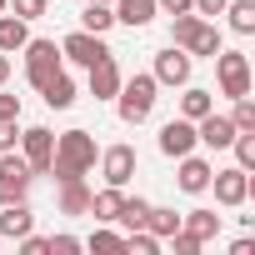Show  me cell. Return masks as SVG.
<instances>
[{"instance_id":"obj_1","label":"cell","mask_w":255,"mask_h":255,"mask_svg":"<svg viewBox=\"0 0 255 255\" xmlns=\"http://www.w3.org/2000/svg\"><path fill=\"white\" fill-rule=\"evenodd\" d=\"M95 155H100V145H95L90 130H65V135H55V160H50L55 185H60V180H85V170L95 165Z\"/></svg>"},{"instance_id":"obj_2","label":"cell","mask_w":255,"mask_h":255,"mask_svg":"<svg viewBox=\"0 0 255 255\" xmlns=\"http://www.w3.org/2000/svg\"><path fill=\"white\" fill-rule=\"evenodd\" d=\"M155 100H160L155 75H130V80H120V90H115V110H120L125 125H145L150 110H155Z\"/></svg>"},{"instance_id":"obj_3","label":"cell","mask_w":255,"mask_h":255,"mask_svg":"<svg viewBox=\"0 0 255 255\" xmlns=\"http://www.w3.org/2000/svg\"><path fill=\"white\" fill-rule=\"evenodd\" d=\"M210 60H215V85H220V95H230V100L250 95V55H245V50H225V45H220Z\"/></svg>"},{"instance_id":"obj_4","label":"cell","mask_w":255,"mask_h":255,"mask_svg":"<svg viewBox=\"0 0 255 255\" xmlns=\"http://www.w3.org/2000/svg\"><path fill=\"white\" fill-rule=\"evenodd\" d=\"M20 50H25V80H30L35 90H40L55 70H65V55H60L55 40H25Z\"/></svg>"},{"instance_id":"obj_5","label":"cell","mask_w":255,"mask_h":255,"mask_svg":"<svg viewBox=\"0 0 255 255\" xmlns=\"http://www.w3.org/2000/svg\"><path fill=\"white\" fill-rule=\"evenodd\" d=\"M95 160H100V180H105V185H120V190L130 185V180H135V170H140L135 145H125V140H120V145H105Z\"/></svg>"},{"instance_id":"obj_6","label":"cell","mask_w":255,"mask_h":255,"mask_svg":"<svg viewBox=\"0 0 255 255\" xmlns=\"http://www.w3.org/2000/svg\"><path fill=\"white\" fill-rule=\"evenodd\" d=\"M30 165H25V155H15V150H0V205H10V200H25L30 195Z\"/></svg>"},{"instance_id":"obj_7","label":"cell","mask_w":255,"mask_h":255,"mask_svg":"<svg viewBox=\"0 0 255 255\" xmlns=\"http://www.w3.org/2000/svg\"><path fill=\"white\" fill-rule=\"evenodd\" d=\"M20 155L30 165V175H50V160H55V135L45 130V125H30V130H20Z\"/></svg>"},{"instance_id":"obj_8","label":"cell","mask_w":255,"mask_h":255,"mask_svg":"<svg viewBox=\"0 0 255 255\" xmlns=\"http://www.w3.org/2000/svg\"><path fill=\"white\" fill-rule=\"evenodd\" d=\"M60 55L70 60V65H95V60H105L110 55V45H105V35H95V30H70L65 40H60Z\"/></svg>"},{"instance_id":"obj_9","label":"cell","mask_w":255,"mask_h":255,"mask_svg":"<svg viewBox=\"0 0 255 255\" xmlns=\"http://www.w3.org/2000/svg\"><path fill=\"white\" fill-rule=\"evenodd\" d=\"M190 70H195V55L190 50H180V45H165L160 55H155V85H170V90H180L185 80H190Z\"/></svg>"},{"instance_id":"obj_10","label":"cell","mask_w":255,"mask_h":255,"mask_svg":"<svg viewBox=\"0 0 255 255\" xmlns=\"http://www.w3.org/2000/svg\"><path fill=\"white\" fill-rule=\"evenodd\" d=\"M210 185H215V200H220L225 210L245 205V200H250V190H255L250 170H240V165H230V170H215V175H210Z\"/></svg>"},{"instance_id":"obj_11","label":"cell","mask_w":255,"mask_h":255,"mask_svg":"<svg viewBox=\"0 0 255 255\" xmlns=\"http://www.w3.org/2000/svg\"><path fill=\"white\" fill-rule=\"evenodd\" d=\"M155 145H160V155H170V160L190 155V150H195V120H185V115L165 120V125H160V135H155Z\"/></svg>"},{"instance_id":"obj_12","label":"cell","mask_w":255,"mask_h":255,"mask_svg":"<svg viewBox=\"0 0 255 255\" xmlns=\"http://www.w3.org/2000/svg\"><path fill=\"white\" fill-rule=\"evenodd\" d=\"M210 175H215V165H210V160H200V155L190 150V155H180L175 185H180L185 195H205V190H210Z\"/></svg>"},{"instance_id":"obj_13","label":"cell","mask_w":255,"mask_h":255,"mask_svg":"<svg viewBox=\"0 0 255 255\" xmlns=\"http://www.w3.org/2000/svg\"><path fill=\"white\" fill-rule=\"evenodd\" d=\"M230 140H235V125H230V115H200L195 120V145H210V150H230Z\"/></svg>"},{"instance_id":"obj_14","label":"cell","mask_w":255,"mask_h":255,"mask_svg":"<svg viewBox=\"0 0 255 255\" xmlns=\"http://www.w3.org/2000/svg\"><path fill=\"white\" fill-rule=\"evenodd\" d=\"M35 230V210L25 200H10V205H0V240H20Z\"/></svg>"},{"instance_id":"obj_15","label":"cell","mask_w":255,"mask_h":255,"mask_svg":"<svg viewBox=\"0 0 255 255\" xmlns=\"http://www.w3.org/2000/svg\"><path fill=\"white\" fill-rule=\"evenodd\" d=\"M120 65H115V55H105V60H95L90 65V95L95 100H115V90H120Z\"/></svg>"},{"instance_id":"obj_16","label":"cell","mask_w":255,"mask_h":255,"mask_svg":"<svg viewBox=\"0 0 255 255\" xmlns=\"http://www.w3.org/2000/svg\"><path fill=\"white\" fill-rule=\"evenodd\" d=\"M110 10H115L120 25H130V30H145V25L160 15V10H155V0H115Z\"/></svg>"},{"instance_id":"obj_17","label":"cell","mask_w":255,"mask_h":255,"mask_svg":"<svg viewBox=\"0 0 255 255\" xmlns=\"http://www.w3.org/2000/svg\"><path fill=\"white\" fill-rule=\"evenodd\" d=\"M40 100H45L50 110H70V105H75V80H70L65 70H55V75L40 85Z\"/></svg>"},{"instance_id":"obj_18","label":"cell","mask_w":255,"mask_h":255,"mask_svg":"<svg viewBox=\"0 0 255 255\" xmlns=\"http://www.w3.org/2000/svg\"><path fill=\"white\" fill-rule=\"evenodd\" d=\"M55 205H60V215H90V185L85 180H60Z\"/></svg>"},{"instance_id":"obj_19","label":"cell","mask_w":255,"mask_h":255,"mask_svg":"<svg viewBox=\"0 0 255 255\" xmlns=\"http://www.w3.org/2000/svg\"><path fill=\"white\" fill-rule=\"evenodd\" d=\"M120 200H125V190H120V185L90 190V215H95V225H115V215H120Z\"/></svg>"},{"instance_id":"obj_20","label":"cell","mask_w":255,"mask_h":255,"mask_svg":"<svg viewBox=\"0 0 255 255\" xmlns=\"http://www.w3.org/2000/svg\"><path fill=\"white\" fill-rule=\"evenodd\" d=\"M25 40H30V20H20V15H10V10H0V55H15Z\"/></svg>"},{"instance_id":"obj_21","label":"cell","mask_w":255,"mask_h":255,"mask_svg":"<svg viewBox=\"0 0 255 255\" xmlns=\"http://www.w3.org/2000/svg\"><path fill=\"white\" fill-rule=\"evenodd\" d=\"M180 90H185V95H180V115H185V120H200V115H210V110H215V90L190 85V80H185Z\"/></svg>"},{"instance_id":"obj_22","label":"cell","mask_w":255,"mask_h":255,"mask_svg":"<svg viewBox=\"0 0 255 255\" xmlns=\"http://www.w3.org/2000/svg\"><path fill=\"white\" fill-rule=\"evenodd\" d=\"M180 230H190V235L205 245V240H215V235H220V215H215V210H205V205H200V210H185V215H180Z\"/></svg>"},{"instance_id":"obj_23","label":"cell","mask_w":255,"mask_h":255,"mask_svg":"<svg viewBox=\"0 0 255 255\" xmlns=\"http://www.w3.org/2000/svg\"><path fill=\"white\" fill-rule=\"evenodd\" d=\"M220 15H230V30L235 35H255V0H225Z\"/></svg>"},{"instance_id":"obj_24","label":"cell","mask_w":255,"mask_h":255,"mask_svg":"<svg viewBox=\"0 0 255 255\" xmlns=\"http://www.w3.org/2000/svg\"><path fill=\"white\" fill-rule=\"evenodd\" d=\"M220 45H225V40H220V25H210V20H200V25H195V35H190V45H185V50H190V55H205V60H210V55H215V50H220Z\"/></svg>"},{"instance_id":"obj_25","label":"cell","mask_w":255,"mask_h":255,"mask_svg":"<svg viewBox=\"0 0 255 255\" xmlns=\"http://www.w3.org/2000/svg\"><path fill=\"white\" fill-rule=\"evenodd\" d=\"M145 215H150V200H140V195H125V200H120V215H115V225H125V230H145Z\"/></svg>"},{"instance_id":"obj_26","label":"cell","mask_w":255,"mask_h":255,"mask_svg":"<svg viewBox=\"0 0 255 255\" xmlns=\"http://www.w3.org/2000/svg\"><path fill=\"white\" fill-rule=\"evenodd\" d=\"M110 25H115V10H110V5H100V0H85V10H80V30L105 35Z\"/></svg>"},{"instance_id":"obj_27","label":"cell","mask_w":255,"mask_h":255,"mask_svg":"<svg viewBox=\"0 0 255 255\" xmlns=\"http://www.w3.org/2000/svg\"><path fill=\"white\" fill-rule=\"evenodd\" d=\"M145 230H150V235H160V240H170V235L180 230V215H175L170 205H150V215H145Z\"/></svg>"},{"instance_id":"obj_28","label":"cell","mask_w":255,"mask_h":255,"mask_svg":"<svg viewBox=\"0 0 255 255\" xmlns=\"http://www.w3.org/2000/svg\"><path fill=\"white\" fill-rule=\"evenodd\" d=\"M160 235H150V230H125V250L130 255H160Z\"/></svg>"},{"instance_id":"obj_29","label":"cell","mask_w":255,"mask_h":255,"mask_svg":"<svg viewBox=\"0 0 255 255\" xmlns=\"http://www.w3.org/2000/svg\"><path fill=\"white\" fill-rule=\"evenodd\" d=\"M85 250H125V235H120V230H110V225H100V230L85 240Z\"/></svg>"},{"instance_id":"obj_30","label":"cell","mask_w":255,"mask_h":255,"mask_svg":"<svg viewBox=\"0 0 255 255\" xmlns=\"http://www.w3.org/2000/svg\"><path fill=\"white\" fill-rule=\"evenodd\" d=\"M230 125H235V130H255V100H250V95H240V100H235Z\"/></svg>"},{"instance_id":"obj_31","label":"cell","mask_w":255,"mask_h":255,"mask_svg":"<svg viewBox=\"0 0 255 255\" xmlns=\"http://www.w3.org/2000/svg\"><path fill=\"white\" fill-rule=\"evenodd\" d=\"M45 5H50V0H5V10H15L20 20H40Z\"/></svg>"},{"instance_id":"obj_32","label":"cell","mask_w":255,"mask_h":255,"mask_svg":"<svg viewBox=\"0 0 255 255\" xmlns=\"http://www.w3.org/2000/svg\"><path fill=\"white\" fill-rule=\"evenodd\" d=\"M170 250H175V255H200V240H195L190 230H175V235H170Z\"/></svg>"},{"instance_id":"obj_33","label":"cell","mask_w":255,"mask_h":255,"mask_svg":"<svg viewBox=\"0 0 255 255\" xmlns=\"http://www.w3.org/2000/svg\"><path fill=\"white\" fill-rule=\"evenodd\" d=\"M45 245H50L55 255H75V250H85V240H75V235H50Z\"/></svg>"},{"instance_id":"obj_34","label":"cell","mask_w":255,"mask_h":255,"mask_svg":"<svg viewBox=\"0 0 255 255\" xmlns=\"http://www.w3.org/2000/svg\"><path fill=\"white\" fill-rule=\"evenodd\" d=\"M20 140V120H0V150H15Z\"/></svg>"},{"instance_id":"obj_35","label":"cell","mask_w":255,"mask_h":255,"mask_svg":"<svg viewBox=\"0 0 255 255\" xmlns=\"http://www.w3.org/2000/svg\"><path fill=\"white\" fill-rule=\"evenodd\" d=\"M0 120H20V95H5V90H0Z\"/></svg>"},{"instance_id":"obj_36","label":"cell","mask_w":255,"mask_h":255,"mask_svg":"<svg viewBox=\"0 0 255 255\" xmlns=\"http://www.w3.org/2000/svg\"><path fill=\"white\" fill-rule=\"evenodd\" d=\"M20 250H25V255H45L50 245H45V235H35V230H30V235H20Z\"/></svg>"},{"instance_id":"obj_37","label":"cell","mask_w":255,"mask_h":255,"mask_svg":"<svg viewBox=\"0 0 255 255\" xmlns=\"http://www.w3.org/2000/svg\"><path fill=\"white\" fill-rule=\"evenodd\" d=\"M155 10H165V15H185V10H195V0H155Z\"/></svg>"},{"instance_id":"obj_38","label":"cell","mask_w":255,"mask_h":255,"mask_svg":"<svg viewBox=\"0 0 255 255\" xmlns=\"http://www.w3.org/2000/svg\"><path fill=\"white\" fill-rule=\"evenodd\" d=\"M220 10H225V0H195V15L200 20H215Z\"/></svg>"},{"instance_id":"obj_39","label":"cell","mask_w":255,"mask_h":255,"mask_svg":"<svg viewBox=\"0 0 255 255\" xmlns=\"http://www.w3.org/2000/svg\"><path fill=\"white\" fill-rule=\"evenodd\" d=\"M250 250H255V240H250V235H240V240H230V255H250Z\"/></svg>"},{"instance_id":"obj_40","label":"cell","mask_w":255,"mask_h":255,"mask_svg":"<svg viewBox=\"0 0 255 255\" xmlns=\"http://www.w3.org/2000/svg\"><path fill=\"white\" fill-rule=\"evenodd\" d=\"M10 80V55H0V85Z\"/></svg>"},{"instance_id":"obj_41","label":"cell","mask_w":255,"mask_h":255,"mask_svg":"<svg viewBox=\"0 0 255 255\" xmlns=\"http://www.w3.org/2000/svg\"><path fill=\"white\" fill-rule=\"evenodd\" d=\"M0 10H5V0H0Z\"/></svg>"},{"instance_id":"obj_42","label":"cell","mask_w":255,"mask_h":255,"mask_svg":"<svg viewBox=\"0 0 255 255\" xmlns=\"http://www.w3.org/2000/svg\"><path fill=\"white\" fill-rule=\"evenodd\" d=\"M100 5H110V0H100Z\"/></svg>"}]
</instances>
